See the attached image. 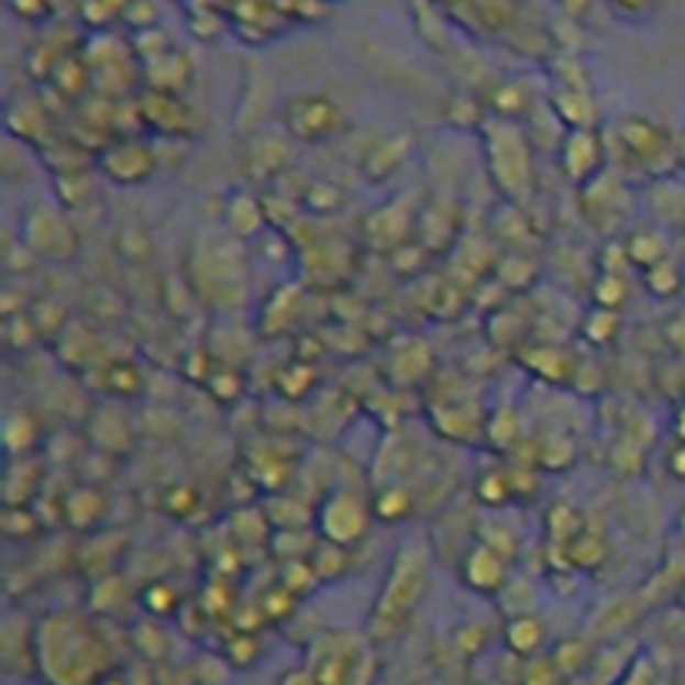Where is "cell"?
Masks as SVG:
<instances>
[{
    "instance_id": "25",
    "label": "cell",
    "mask_w": 685,
    "mask_h": 685,
    "mask_svg": "<svg viewBox=\"0 0 685 685\" xmlns=\"http://www.w3.org/2000/svg\"><path fill=\"white\" fill-rule=\"evenodd\" d=\"M592 298H595L598 308L619 311V308L629 301V285H626L622 275H606V272H603V278H598L595 288H592Z\"/></svg>"
},
{
    "instance_id": "13",
    "label": "cell",
    "mask_w": 685,
    "mask_h": 685,
    "mask_svg": "<svg viewBox=\"0 0 685 685\" xmlns=\"http://www.w3.org/2000/svg\"><path fill=\"white\" fill-rule=\"evenodd\" d=\"M462 578L472 592L478 595H488V598H498L508 582H511V559L501 555L498 549L478 542L468 549L465 555V565H462Z\"/></svg>"
},
{
    "instance_id": "30",
    "label": "cell",
    "mask_w": 685,
    "mask_h": 685,
    "mask_svg": "<svg viewBox=\"0 0 685 685\" xmlns=\"http://www.w3.org/2000/svg\"><path fill=\"white\" fill-rule=\"evenodd\" d=\"M565 672L555 659H539L526 669V685H565Z\"/></svg>"
},
{
    "instance_id": "7",
    "label": "cell",
    "mask_w": 685,
    "mask_h": 685,
    "mask_svg": "<svg viewBox=\"0 0 685 685\" xmlns=\"http://www.w3.org/2000/svg\"><path fill=\"white\" fill-rule=\"evenodd\" d=\"M372 522H375L372 501H365L358 491H349V488L331 491L314 511L318 539L334 542L341 549H355L358 542H365L372 532Z\"/></svg>"
},
{
    "instance_id": "26",
    "label": "cell",
    "mask_w": 685,
    "mask_h": 685,
    "mask_svg": "<svg viewBox=\"0 0 685 685\" xmlns=\"http://www.w3.org/2000/svg\"><path fill=\"white\" fill-rule=\"evenodd\" d=\"M642 278H645V288H649L655 298H669V295H675V291L682 288V272H678L669 258L659 262V265H652V268H645Z\"/></svg>"
},
{
    "instance_id": "1",
    "label": "cell",
    "mask_w": 685,
    "mask_h": 685,
    "mask_svg": "<svg viewBox=\"0 0 685 685\" xmlns=\"http://www.w3.org/2000/svg\"><path fill=\"white\" fill-rule=\"evenodd\" d=\"M111 669V649L80 612H54L37 622V675L47 685H95Z\"/></svg>"
},
{
    "instance_id": "2",
    "label": "cell",
    "mask_w": 685,
    "mask_h": 685,
    "mask_svg": "<svg viewBox=\"0 0 685 685\" xmlns=\"http://www.w3.org/2000/svg\"><path fill=\"white\" fill-rule=\"evenodd\" d=\"M428 578H432V552H428L424 542L411 539L405 542L385 575V585L375 598L372 609V622H368V636L372 639H395L398 632L408 629V622L415 619L421 598L428 595Z\"/></svg>"
},
{
    "instance_id": "15",
    "label": "cell",
    "mask_w": 685,
    "mask_h": 685,
    "mask_svg": "<svg viewBox=\"0 0 685 685\" xmlns=\"http://www.w3.org/2000/svg\"><path fill=\"white\" fill-rule=\"evenodd\" d=\"M224 224L234 237L247 241V237H258L268 228V211L251 191H234L224 205Z\"/></svg>"
},
{
    "instance_id": "9",
    "label": "cell",
    "mask_w": 685,
    "mask_h": 685,
    "mask_svg": "<svg viewBox=\"0 0 685 685\" xmlns=\"http://www.w3.org/2000/svg\"><path fill=\"white\" fill-rule=\"evenodd\" d=\"M632 191L626 188L622 178H616L612 170H603L595 181H588L582 188V211H585V221L603 231V234H612L619 231L629 214H632Z\"/></svg>"
},
{
    "instance_id": "19",
    "label": "cell",
    "mask_w": 685,
    "mask_h": 685,
    "mask_svg": "<svg viewBox=\"0 0 685 685\" xmlns=\"http://www.w3.org/2000/svg\"><path fill=\"white\" fill-rule=\"evenodd\" d=\"M64 516L74 529H95L104 519V495L91 485H80L64 498Z\"/></svg>"
},
{
    "instance_id": "20",
    "label": "cell",
    "mask_w": 685,
    "mask_h": 685,
    "mask_svg": "<svg viewBox=\"0 0 685 685\" xmlns=\"http://www.w3.org/2000/svg\"><path fill=\"white\" fill-rule=\"evenodd\" d=\"M626 247H629L632 265H639L642 272L669 258L665 234L655 231V228H639V231H632V237H626Z\"/></svg>"
},
{
    "instance_id": "10",
    "label": "cell",
    "mask_w": 685,
    "mask_h": 685,
    "mask_svg": "<svg viewBox=\"0 0 685 685\" xmlns=\"http://www.w3.org/2000/svg\"><path fill=\"white\" fill-rule=\"evenodd\" d=\"M619 141L622 147L636 157V164L655 178H665V170L672 164V134L659 128L649 118H626L619 124Z\"/></svg>"
},
{
    "instance_id": "24",
    "label": "cell",
    "mask_w": 685,
    "mask_h": 685,
    "mask_svg": "<svg viewBox=\"0 0 685 685\" xmlns=\"http://www.w3.org/2000/svg\"><path fill=\"white\" fill-rule=\"evenodd\" d=\"M488 104H491V114L495 118H508V121H519L522 114H529V95H526V88L519 80H508V84H498L495 88V95L488 98Z\"/></svg>"
},
{
    "instance_id": "11",
    "label": "cell",
    "mask_w": 685,
    "mask_h": 685,
    "mask_svg": "<svg viewBox=\"0 0 685 685\" xmlns=\"http://www.w3.org/2000/svg\"><path fill=\"white\" fill-rule=\"evenodd\" d=\"M559 167L562 175L585 188L588 181H595L606 170V137L598 134V128L588 131H565V137L559 141Z\"/></svg>"
},
{
    "instance_id": "21",
    "label": "cell",
    "mask_w": 685,
    "mask_h": 685,
    "mask_svg": "<svg viewBox=\"0 0 685 685\" xmlns=\"http://www.w3.org/2000/svg\"><path fill=\"white\" fill-rule=\"evenodd\" d=\"M41 439V428H37V418L27 415V411H11L8 415V424H4V445L11 452V458H24L31 455V449L37 445Z\"/></svg>"
},
{
    "instance_id": "32",
    "label": "cell",
    "mask_w": 685,
    "mask_h": 685,
    "mask_svg": "<svg viewBox=\"0 0 685 685\" xmlns=\"http://www.w3.org/2000/svg\"><path fill=\"white\" fill-rule=\"evenodd\" d=\"M278 685H321V678H318V675H314V669L305 662V665H295V669L281 672Z\"/></svg>"
},
{
    "instance_id": "29",
    "label": "cell",
    "mask_w": 685,
    "mask_h": 685,
    "mask_svg": "<svg viewBox=\"0 0 685 685\" xmlns=\"http://www.w3.org/2000/svg\"><path fill=\"white\" fill-rule=\"evenodd\" d=\"M552 659L562 665V672H565V675H575V672L588 669L592 652H588V645H585V642H562V645L555 649V655H552Z\"/></svg>"
},
{
    "instance_id": "31",
    "label": "cell",
    "mask_w": 685,
    "mask_h": 685,
    "mask_svg": "<svg viewBox=\"0 0 685 685\" xmlns=\"http://www.w3.org/2000/svg\"><path fill=\"white\" fill-rule=\"evenodd\" d=\"M652 4L655 0H609V8L619 14V18H645L649 11H652Z\"/></svg>"
},
{
    "instance_id": "3",
    "label": "cell",
    "mask_w": 685,
    "mask_h": 685,
    "mask_svg": "<svg viewBox=\"0 0 685 685\" xmlns=\"http://www.w3.org/2000/svg\"><path fill=\"white\" fill-rule=\"evenodd\" d=\"M482 151H485V167L495 191L511 201L522 205L532 195L535 185V147L532 137L522 131L519 121L508 118H485L482 121Z\"/></svg>"
},
{
    "instance_id": "27",
    "label": "cell",
    "mask_w": 685,
    "mask_h": 685,
    "mask_svg": "<svg viewBox=\"0 0 685 685\" xmlns=\"http://www.w3.org/2000/svg\"><path fill=\"white\" fill-rule=\"evenodd\" d=\"M305 208L314 214H334L341 208V191L328 181H314L305 195Z\"/></svg>"
},
{
    "instance_id": "17",
    "label": "cell",
    "mask_w": 685,
    "mask_h": 685,
    "mask_svg": "<svg viewBox=\"0 0 685 685\" xmlns=\"http://www.w3.org/2000/svg\"><path fill=\"white\" fill-rule=\"evenodd\" d=\"M545 642H549V629H545V622L535 612L508 616V622H505V645L516 655H526V659L542 655Z\"/></svg>"
},
{
    "instance_id": "23",
    "label": "cell",
    "mask_w": 685,
    "mask_h": 685,
    "mask_svg": "<svg viewBox=\"0 0 685 685\" xmlns=\"http://www.w3.org/2000/svg\"><path fill=\"white\" fill-rule=\"evenodd\" d=\"M349 549H341V545H334V542H324V539H318V545L311 549V555H308V562H311V568H314V575H318V582H334V578H341L345 575V568H349Z\"/></svg>"
},
{
    "instance_id": "18",
    "label": "cell",
    "mask_w": 685,
    "mask_h": 685,
    "mask_svg": "<svg viewBox=\"0 0 685 685\" xmlns=\"http://www.w3.org/2000/svg\"><path fill=\"white\" fill-rule=\"evenodd\" d=\"M649 208L662 228L685 231V185L672 178H659L649 191Z\"/></svg>"
},
{
    "instance_id": "16",
    "label": "cell",
    "mask_w": 685,
    "mask_h": 685,
    "mask_svg": "<svg viewBox=\"0 0 685 685\" xmlns=\"http://www.w3.org/2000/svg\"><path fill=\"white\" fill-rule=\"evenodd\" d=\"M408 147H411V137H408V134L378 137V141L368 147V154L362 157V175H365L368 181H385V178H391L395 170L405 164Z\"/></svg>"
},
{
    "instance_id": "22",
    "label": "cell",
    "mask_w": 685,
    "mask_h": 685,
    "mask_svg": "<svg viewBox=\"0 0 685 685\" xmlns=\"http://www.w3.org/2000/svg\"><path fill=\"white\" fill-rule=\"evenodd\" d=\"M372 508H375V519L378 522H401V519H408L411 511H415V498H411L408 488L388 485V488H382L372 498Z\"/></svg>"
},
{
    "instance_id": "28",
    "label": "cell",
    "mask_w": 685,
    "mask_h": 685,
    "mask_svg": "<svg viewBox=\"0 0 685 685\" xmlns=\"http://www.w3.org/2000/svg\"><path fill=\"white\" fill-rule=\"evenodd\" d=\"M585 334L595 341V345H606L619 334V311H609V308H598L588 321H585Z\"/></svg>"
},
{
    "instance_id": "8",
    "label": "cell",
    "mask_w": 685,
    "mask_h": 685,
    "mask_svg": "<svg viewBox=\"0 0 685 685\" xmlns=\"http://www.w3.org/2000/svg\"><path fill=\"white\" fill-rule=\"evenodd\" d=\"M281 128L291 141L324 144L345 131V111L324 95H298L281 108Z\"/></svg>"
},
{
    "instance_id": "4",
    "label": "cell",
    "mask_w": 685,
    "mask_h": 685,
    "mask_svg": "<svg viewBox=\"0 0 685 685\" xmlns=\"http://www.w3.org/2000/svg\"><path fill=\"white\" fill-rule=\"evenodd\" d=\"M372 636L352 632H324L308 645V665L321 685H372L378 675Z\"/></svg>"
},
{
    "instance_id": "12",
    "label": "cell",
    "mask_w": 685,
    "mask_h": 685,
    "mask_svg": "<svg viewBox=\"0 0 685 685\" xmlns=\"http://www.w3.org/2000/svg\"><path fill=\"white\" fill-rule=\"evenodd\" d=\"M101 170L104 178L121 185V188H134V185H144L157 175V157L154 151L144 144V141H134V137H124V141H114L101 151Z\"/></svg>"
},
{
    "instance_id": "33",
    "label": "cell",
    "mask_w": 685,
    "mask_h": 685,
    "mask_svg": "<svg viewBox=\"0 0 685 685\" xmlns=\"http://www.w3.org/2000/svg\"><path fill=\"white\" fill-rule=\"evenodd\" d=\"M559 8H562V14H565V18L582 21V18L592 11V0H559Z\"/></svg>"
},
{
    "instance_id": "14",
    "label": "cell",
    "mask_w": 685,
    "mask_h": 685,
    "mask_svg": "<svg viewBox=\"0 0 685 685\" xmlns=\"http://www.w3.org/2000/svg\"><path fill=\"white\" fill-rule=\"evenodd\" d=\"M549 101H552L549 108H552L555 121H559L565 131H588V128H598V121H603V111H598L592 91L555 88Z\"/></svg>"
},
{
    "instance_id": "6",
    "label": "cell",
    "mask_w": 685,
    "mask_h": 685,
    "mask_svg": "<svg viewBox=\"0 0 685 685\" xmlns=\"http://www.w3.org/2000/svg\"><path fill=\"white\" fill-rule=\"evenodd\" d=\"M21 244L37 262H70L80 241L67 211L54 201H34L21 221Z\"/></svg>"
},
{
    "instance_id": "5",
    "label": "cell",
    "mask_w": 685,
    "mask_h": 685,
    "mask_svg": "<svg viewBox=\"0 0 685 685\" xmlns=\"http://www.w3.org/2000/svg\"><path fill=\"white\" fill-rule=\"evenodd\" d=\"M237 241L241 237L228 234L214 241L208 251H195V281L201 295H208L221 308H237L247 291V262Z\"/></svg>"
}]
</instances>
